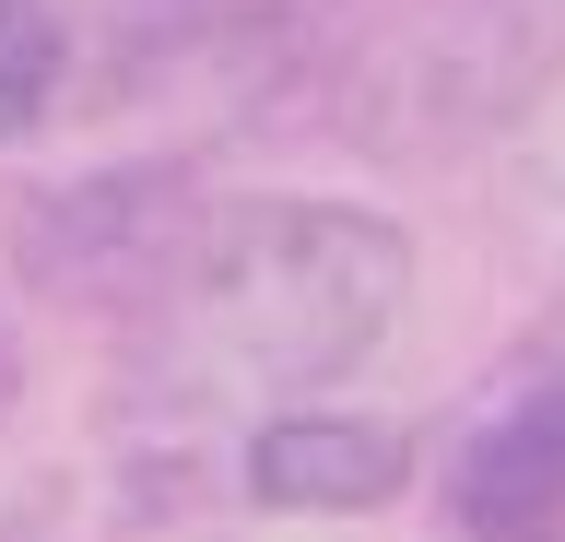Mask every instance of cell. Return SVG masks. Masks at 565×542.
Instances as JSON below:
<instances>
[{
	"label": "cell",
	"mask_w": 565,
	"mask_h": 542,
	"mask_svg": "<svg viewBox=\"0 0 565 542\" xmlns=\"http://www.w3.org/2000/svg\"><path fill=\"white\" fill-rule=\"evenodd\" d=\"M153 307H166V365L189 390L307 401L401 330L413 248L388 213L353 201H236L177 236Z\"/></svg>",
	"instance_id": "1"
},
{
	"label": "cell",
	"mask_w": 565,
	"mask_h": 542,
	"mask_svg": "<svg viewBox=\"0 0 565 542\" xmlns=\"http://www.w3.org/2000/svg\"><path fill=\"white\" fill-rule=\"evenodd\" d=\"M413 483V436L377 413H271L247 436V496L295 507V519H342V507H388Z\"/></svg>",
	"instance_id": "2"
},
{
	"label": "cell",
	"mask_w": 565,
	"mask_h": 542,
	"mask_svg": "<svg viewBox=\"0 0 565 542\" xmlns=\"http://www.w3.org/2000/svg\"><path fill=\"white\" fill-rule=\"evenodd\" d=\"M459 531L471 542H565V390L507 401L459 448Z\"/></svg>",
	"instance_id": "3"
},
{
	"label": "cell",
	"mask_w": 565,
	"mask_h": 542,
	"mask_svg": "<svg viewBox=\"0 0 565 542\" xmlns=\"http://www.w3.org/2000/svg\"><path fill=\"white\" fill-rule=\"evenodd\" d=\"M71 72V24L47 0H0V142H24Z\"/></svg>",
	"instance_id": "4"
},
{
	"label": "cell",
	"mask_w": 565,
	"mask_h": 542,
	"mask_svg": "<svg viewBox=\"0 0 565 542\" xmlns=\"http://www.w3.org/2000/svg\"><path fill=\"white\" fill-rule=\"evenodd\" d=\"M12 390H24V342H12V319H0V413H12Z\"/></svg>",
	"instance_id": "5"
}]
</instances>
